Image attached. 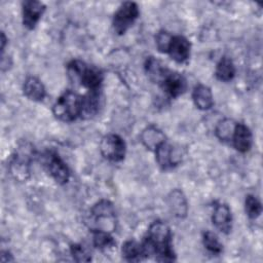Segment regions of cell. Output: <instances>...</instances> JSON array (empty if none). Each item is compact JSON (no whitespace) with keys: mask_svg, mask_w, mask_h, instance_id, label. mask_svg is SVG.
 <instances>
[{"mask_svg":"<svg viewBox=\"0 0 263 263\" xmlns=\"http://www.w3.org/2000/svg\"><path fill=\"white\" fill-rule=\"evenodd\" d=\"M67 74L71 82L78 83L87 90H101L104 74L95 66L80 60H72L67 65Z\"/></svg>","mask_w":263,"mask_h":263,"instance_id":"2","label":"cell"},{"mask_svg":"<svg viewBox=\"0 0 263 263\" xmlns=\"http://www.w3.org/2000/svg\"><path fill=\"white\" fill-rule=\"evenodd\" d=\"M40 161L44 170L59 185H65L70 179V170L59 153L52 150L44 151L40 156Z\"/></svg>","mask_w":263,"mask_h":263,"instance_id":"6","label":"cell"},{"mask_svg":"<svg viewBox=\"0 0 263 263\" xmlns=\"http://www.w3.org/2000/svg\"><path fill=\"white\" fill-rule=\"evenodd\" d=\"M190 49L191 44L189 40L184 36L177 35L173 36L166 53H168L171 59L176 63L183 64L188 61L190 57Z\"/></svg>","mask_w":263,"mask_h":263,"instance_id":"13","label":"cell"},{"mask_svg":"<svg viewBox=\"0 0 263 263\" xmlns=\"http://www.w3.org/2000/svg\"><path fill=\"white\" fill-rule=\"evenodd\" d=\"M147 258L151 255L158 262H173L176 254L172 246V231L170 226L162 221H154L150 224L143 240Z\"/></svg>","mask_w":263,"mask_h":263,"instance_id":"1","label":"cell"},{"mask_svg":"<svg viewBox=\"0 0 263 263\" xmlns=\"http://www.w3.org/2000/svg\"><path fill=\"white\" fill-rule=\"evenodd\" d=\"M82 96L73 90L64 91L52 106L53 116L63 122H72L80 118Z\"/></svg>","mask_w":263,"mask_h":263,"instance_id":"3","label":"cell"},{"mask_svg":"<svg viewBox=\"0 0 263 263\" xmlns=\"http://www.w3.org/2000/svg\"><path fill=\"white\" fill-rule=\"evenodd\" d=\"M215 76L218 80L223 82L232 80L235 76V66L232 60L227 57L221 58L216 66Z\"/></svg>","mask_w":263,"mask_h":263,"instance_id":"22","label":"cell"},{"mask_svg":"<svg viewBox=\"0 0 263 263\" xmlns=\"http://www.w3.org/2000/svg\"><path fill=\"white\" fill-rule=\"evenodd\" d=\"M140 10L137 3L132 1L123 2L115 11L112 20V26L118 35L124 34L139 17Z\"/></svg>","mask_w":263,"mask_h":263,"instance_id":"7","label":"cell"},{"mask_svg":"<svg viewBox=\"0 0 263 263\" xmlns=\"http://www.w3.org/2000/svg\"><path fill=\"white\" fill-rule=\"evenodd\" d=\"M212 222L218 230L228 234L232 229V214L230 208L224 202L216 201L212 215Z\"/></svg>","mask_w":263,"mask_h":263,"instance_id":"11","label":"cell"},{"mask_svg":"<svg viewBox=\"0 0 263 263\" xmlns=\"http://www.w3.org/2000/svg\"><path fill=\"white\" fill-rule=\"evenodd\" d=\"M25 97L34 102H41L46 96V89L42 81L35 76H28L23 84Z\"/></svg>","mask_w":263,"mask_h":263,"instance_id":"16","label":"cell"},{"mask_svg":"<svg viewBox=\"0 0 263 263\" xmlns=\"http://www.w3.org/2000/svg\"><path fill=\"white\" fill-rule=\"evenodd\" d=\"M172 38H173V35H171L167 31L160 30L155 36V44L158 51L162 53H166L170 43L172 41Z\"/></svg>","mask_w":263,"mask_h":263,"instance_id":"28","label":"cell"},{"mask_svg":"<svg viewBox=\"0 0 263 263\" xmlns=\"http://www.w3.org/2000/svg\"><path fill=\"white\" fill-rule=\"evenodd\" d=\"M101 106V90H87L82 96L81 115L82 119H90L99 112Z\"/></svg>","mask_w":263,"mask_h":263,"instance_id":"15","label":"cell"},{"mask_svg":"<svg viewBox=\"0 0 263 263\" xmlns=\"http://www.w3.org/2000/svg\"><path fill=\"white\" fill-rule=\"evenodd\" d=\"M121 254L124 260L128 262H139L147 258L143 243L134 239L126 240L121 248Z\"/></svg>","mask_w":263,"mask_h":263,"instance_id":"21","label":"cell"},{"mask_svg":"<svg viewBox=\"0 0 263 263\" xmlns=\"http://www.w3.org/2000/svg\"><path fill=\"white\" fill-rule=\"evenodd\" d=\"M99 148L103 157L113 162L123 160L126 153L124 140L116 134H108L104 136L100 142Z\"/></svg>","mask_w":263,"mask_h":263,"instance_id":"8","label":"cell"},{"mask_svg":"<svg viewBox=\"0 0 263 263\" xmlns=\"http://www.w3.org/2000/svg\"><path fill=\"white\" fill-rule=\"evenodd\" d=\"M87 222L91 231L102 230L111 232L115 230L116 215L113 203L107 199L96 202L89 211Z\"/></svg>","mask_w":263,"mask_h":263,"instance_id":"4","label":"cell"},{"mask_svg":"<svg viewBox=\"0 0 263 263\" xmlns=\"http://www.w3.org/2000/svg\"><path fill=\"white\" fill-rule=\"evenodd\" d=\"M202 243L204 248L212 254H220L223 251V246L219 241L217 235L212 231H205L202 234Z\"/></svg>","mask_w":263,"mask_h":263,"instance_id":"26","label":"cell"},{"mask_svg":"<svg viewBox=\"0 0 263 263\" xmlns=\"http://www.w3.org/2000/svg\"><path fill=\"white\" fill-rule=\"evenodd\" d=\"M70 254L76 262H89L91 260L89 251L81 243H72L70 246Z\"/></svg>","mask_w":263,"mask_h":263,"instance_id":"27","label":"cell"},{"mask_svg":"<svg viewBox=\"0 0 263 263\" xmlns=\"http://www.w3.org/2000/svg\"><path fill=\"white\" fill-rule=\"evenodd\" d=\"M167 204L174 216L184 218L187 215L188 205L184 193L180 189H174L167 195Z\"/></svg>","mask_w":263,"mask_h":263,"instance_id":"20","label":"cell"},{"mask_svg":"<svg viewBox=\"0 0 263 263\" xmlns=\"http://www.w3.org/2000/svg\"><path fill=\"white\" fill-rule=\"evenodd\" d=\"M245 211L249 218L256 219L258 218L262 213V205L260 200L252 194H249L246 196L245 200Z\"/></svg>","mask_w":263,"mask_h":263,"instance_id":"25","label":"cell"},{"mask_svg":"<svg viewBox=\"0 0 263 263\" xmlns=\"http://www.w3.org/2000/svg\"><path fill=\"white\" fill-rule=\"evenodd\" d=\"M145 72L148 76V78L154 82L160 85L166 74L170 72V70L163 65L159 60H157L154 57H148L145 61Z\"/></svg>","mask_w":263,"mask_h":263,"instance_id":"18","label":"cell"},{"mask_svg":"<svg viewBox=\"0 0 263 263\" xmlns=\"http://www.w3.org/2000/svg\"><path fill=\"white\" fill-rule=\"evenodd\" d=\"M142 144L149 150L155 151L162 143L166 142L163 132L155 125H148L143 129L140 136Z\"/></svg>","mask_w":263,"mask_h":263,"instance_id":"17","label":"cell"},{"mask_svg":"<svg viewBox=\"0 0 263 263\" xmlns=\"http://www.w3.org/2000/svg\"><path fill=\"white\" fill-rule=\"evenodd\" d=\"M192 100L196 108L202 111L211 109L214 105V97L211 88L201 83L194 86L192 90Z\"/></svg>","mask_w":263,"mask_h":263,"instance_id":"19","label":"cell"},{"mask_svg":"<svg viewBox=\"0 0 263 263\" xmlns=\"http://www.w3.org/2000/svg\"><path fill=\"white\" fill-rule=\"evenodd\" d=\"M236 122H234L232 119L224 118L218 122L215 128V135L221 142H231L233 132L235 128Z\"/></svg>","mask_w":263,"mask_h":263,"instance_id":"23","label":"cell"},{"mask_svg":"<svg viewBox=\"0 0 263 263\" xmlns=\"http://www.w3.org/2000/svg\"><path fill=\"white\" fill-rule=\"evenodd\" d=\"M44 11L45 5L42 2L35 0L24 1L22 4L23 25L28 30H33Z\"/></svg>","mask_w":263,"mask_h":263,"instance_id":"10","label":"cell"},{"mask_svg":"<svg viewBox=\"0 0 263 263\" xmlns=\"http://www.w3.org/2000/svg\"><path fill=\"white\" fill-rule=\"evenodd\" d=\"M160 87L168 97L175 99L186 91L187 82L183 75L170 70V72L160 83Z\"/></svg>","mask_w":263,"mask_h":263,"instance_id":"12","label":"cell"},{"mask_svg":"<svg viewBox=\"0 0 263 263\" xmlns=\"http://www.w3.org/2000/svg\"><path fill=\"white\" fill-rule=\"evenodd\" d=\"M92 243L99 250H106L115 246V240L110 232L92 230Z\"/></svg>","mask_w":263,"mask_h":263,"instance_id":"24","label":"cell"},{"mask_svg":"<svg viewBox=\"0 0 263 263\" xmlns=\"http://www.w3.org/2000/svg\"><path fill=\"white\" fill-rule=\"evenodd\" d=\"M232 145L233 147L241 153L248 152L253 144V135L250 128L243 123H236L232 136Z\"/></svg>","mask_w":263,"mask_h":263,"instance_id":"14","label":"cell"},{"mask_svg":"<svg viewBox=\"0 0 263 263\" xmlns=\"http://www.w3.org/2000/svg\"><path fill=\"white\" fill-rule=\"evenodd\" d=\"M5 44H6V37H5L4 32H1V51H2V54H3L4 49H5Z\"/></svg>","mask_w":263,"mask_h":263,"instance_id":"29","label":"cell"},{"mask_svg":"<svg viewBox=\"0 0 263 263\" xmlns=\"http://www.w3.org/2000/svg\"><path fill=\"white\" fill-rule=\"evenodd\" d=\"M34 156V147L29 142H23L17 146L8 165L9 173L14 180L25 182L29 179L30 165Z\"/></svg>","mask_w":263,"mask_h":263,"instance_id":"5","label":"cell"},{"mask_svg":"<svg viewBox=\"0 0 263 263\" xmlns=\"http://www.w3.org/2000/svg\"><path fill=\"white\" fill-rule=\"evenodd\" d=\"M157 164L164 171L174 168L182 160V153L180 149L176 148L167 142L162 143L154 151Z\"/></svg>","mask_w":263,"mask_h":263,"instance_id":"9","label":"cell"}]
</instances>
